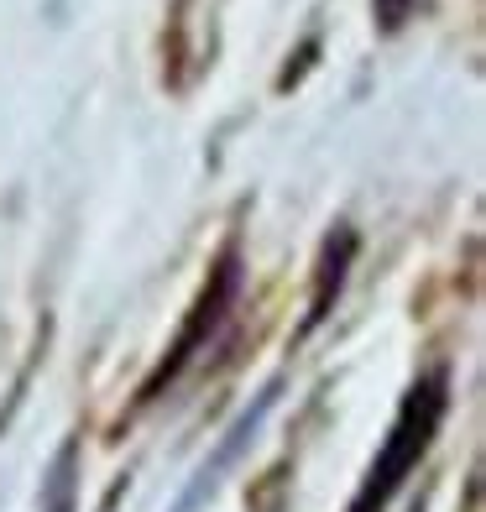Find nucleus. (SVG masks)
Returning <instances> with one entry per match:
<instances>
[{
    "instance_id": "1",
    "label": "nucleus",
    "mask_w": 486,
    "mask_h": 512,
    "mask_svg": "<svg viewBox=\"0 0 486 512\" xmlns=\"http://www.w3.org/2000/svg\"><path fill=\"white\" fill-rule=\"evenodd\" d=\"M445 408H450L445 371H429V377H419V382L408 387V398L398 403V418H392V429H387V439H382L372 471H366V481H361L351 512H382V507L392 502V492H398V486L413 476V465H419L424 450L434 445Z\"/></svg>"
},
{
    "instance_id": "5",
    "label": "nucleus",
    "mask_w": 486,
    "mask_h": 512,
    "mask_svg": "<svg viewBox=\"0 0 486 512\" xmlns=\"http://www.w3.org/2000/svg\"><path fill=\"white\" fill-rule=\"evenodd\" d=\"M79 507V439H63L42 476V512H74Z\"/></svg>"
},
{
    "instance_id": "3",
    "label": "nucleus",
    "mask_w": 486,
    "mask_h": 512,
    "mask_svg": "<svg viewBox=\"0 0 486 512\" xmlns=\"http://www.w3.org/2000/svg\"><path fill=\"white\" fill-rule=\"evenodd\" d=\"M277 392H283V377H277V382H267V387L257 392V403L236 413V424H230V429L220 434L215 455H210V460H204L199 471H194V486H189V492H183V502H178L173 512H194V507H199L204 497L215 492V486H220V476H225L230 465H236V460H241V455L251 450V439H257V429L267 424V413L277 408Z\"/></svg>"
},
{
    "instance_id": "2",
    "label": "nucleus",
    "mask_w": 486,
    "mask_h": 512,
    "mask_svg": "<svg viewBox=\"0 0 486 512\" xmlns=\"http://www.w3.org/2000/svg\"><path fill=\"white\" fill-rule=\"evenodd\" d=\"M236 293H241V251H236V246H225V251H220V262L210 267V277H204V288H199V298H194L189 319H183L178 340L168 345V356H162L157 371L142 382V403H152L162 387H173L183 371H189V361L204 351V345H210V335L220 330V319L230 314Z\"/></svg>"
},
{
    "instance_id": "7",
    "label": "nucleus",
    "mask_w": 486,
    "mask_h": 512,
    "mask_svg": "<svg viewBox=\"0 0 486 512\" xmlns=\"http://www.w3.org/2000/svg\"><path fill=\"white\" fill-rule=\"evenodd\" d=\"M413 512H419V507H413Z\"/></svg>"
},
{
    "instance_id": "6",
    "label": "nucleus",
    "mask_w": 486,
    "mask_h": 512,
    "mask_svg": "<svg viewBox=\"0 0 486 512\" xmlns=\"http://www.w3.org/2000/svg\"><path fill=\"white\" fill-rule=\"evenodd\" d=\"M372 11H377V27L382 32H398L403 21H408V11H413V0H372Z\"/></svg>"
},
{
    "instance_id": "4",
    "label": "nucleus",
    "mask_w": 486,
    "mask_h": 512,
    "mask_svg": "<svg viewBox=\"0 0 486 512\" xmlns=\"http://www.w3.org/2000/svg\"><path fill=\"white\" fill-rule=\"evenodd\" d=\"M356 262V230L351 225H330V236L319 246V262H314V298H309V319H304V335H314L324 319H330L335 298L345 288V272Z\"/></svg>"
}]
</instances>
